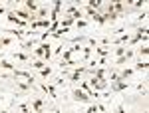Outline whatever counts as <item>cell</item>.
Wrapping results in <instances>:
<instances>
[{
    "label": "cell",
    "instance_id": "cell-10",
    "mask_svg": "<svg viewBox=\"0 0 149 113\" xmlns=\"http://www.w3.org/2000/svg\"><path fill=\"white\" fill-rule=\"evenodd\" d=\"M26 6H28V10H32V14L38 10V4H36V2H32V0H26Z\"/></svg>",
    "mask_w": 149,
    "mask_h": 113
},
{
    "label": "cell",
    "instance_id": "cell-3",
    "mask_svg": "<svg viewBox=\"0 0 149 113\" xmlns=\"http://www.w3.org/2000/svg\"><path fill=\"white\" fill-rule=\"evenodd\" d=\"M74 99H76V101H81V103H88L90 101V95L84 93V91H80V89H76L74 91Z\"/></svg>",
    "mask_w": 149,
    "mask_h": 113
},
{
    "label": "cell",
    "instance_id": "cell-9",
    "mask_svg": "<svg viewBox=\"0 0 149 113\" xmlns=\"http://www.w3.org/2000/svg\"><path fill=\"white\" fill-rule=\"evenodd\" d=\"M42 87H44V91H46V93H50L52 97H56V89H54V85H46V83H44Z\"/></svg>",
    "mask_w": 149,
    "mask_h": 113
},
{
    "label": "cell",
    "instance_id": "cell-2",
    "mask_svg": "<svg viewBox=\"0 0 149 113\" xmlns=\"http://www.w3.org/2000/svg\"><path fill=\"white\" fill-rule=\"evenodd\" d=\"M34 52H36V56H42V58H50V56H52L50 46H48V44H42L38 50H34Z\"/></svg>",
    "mask_w": 149,
    "mask_h": 113
},
{
    "label": "cell",
    "instance_id": "cell-6",
    "mask_svg": "<svg viewBox=\"0 0 149 113\" xmlns=\"http://www.w3.org/2000/svg\"><path fill=\"white\" fill-rule=\"evenodd\" d=\"M32 107H34L36 113H42V109H44V103H42V99H34V101H32Z\"/></svg>",
    "mask_w": 149,
    "mask_h": 113
},
{
    "label": "cell",
    "instance_id": "cell-16",
    "mask_svg": "<svg viewBox=\"0 0 149 113\" xmlns=\"http://www.w3.org/2000/svg\"><path fill=\"white\" fill-rule=\"evenodd\" d=\"M72 22H74V18H72V16H68V18H64V26H70Z\"/></svg>",
    "mask_w": 149,
    "mask_h": 113
},
{
    "label": "cell",
    "instance_id": "cell-11",
    "mask_svg": "<svg viewBox=\"0 0 149 113\" xmlns=\"http://www.w3.org/2000/svg\"><path fill=\"white\" fill-rule=\"evenodd\" d=\"M0 68H6V69H12V68H14V66H12L10 62H6V60H2V58H0Z\"/></svg>",
    "mask_w": 149,
    "mask_h": 113
},
{
    "label": "cell",
    "instance_id": "cell-5",
    "mask_svg": "<svg viewBox=\"0 0 149 113\" xmlns=\"http://www.w3.org/2000/svg\"><path fill=\"white\" fill-rule=\"evenodd\" d=\"M8 20H10L12 24H18V26H24V20H20V18H16V14H14V12H8Z\"/></svg>",
    "mask_w": 149,
    "mask_h": 113
},
{
    "label": "cell",
    "instance_id": "cell-8",
    "mask_svg": "<svg viewBox=\"0 0 149 113\" xmlns=\"http://www.w3.org/2000/svg\"><path fill=\"white\" fill-rule=\"evenodd\" d=\"M48 20H34L32 22V28H48Z\"/></svg>",
    "mask_w": 149,
    "mask_h": 113
},
{
    "label": "cell",
    "instance_id": "cell-14",
    "mask_svg": "<svg viewBox=\"0 0 149 113\" xmlns=\"http://www.w3.org/2000/svg\"><path fill=\"white\" fill-rule=\"evenodd\" d=\"M127 40H129V36H121V38L115 40V44H123V42H127Z\"/></svg>",
    "mask_w": 149,
    "mask_h": 113
},
{
    "label": "cell",
    "instance_id": "cell-12",
    "mask_svg": "<svg viewBox=\"0 0 149 113\" xmlns=\"http://www.w3.org/2000/svg\"><path fill=\"white\" fill-rule=\"evenodd\" d=\"M50 73H52V69H50V68H42V69H40V76H42V78H48Z\"/></svg>",
    "mask_w": 149,
    "mask_h": 113
},
{
    "label": "cell",
    "instance_id": "cell-17",
    "mask_svg": "<svg viewBox=\"0 0 149 113\" xmlns=\"http://www.w3.org/2000/svg\"><path fill=\"white\" fill-rule=\"evenodd\" d=\"M34 68H36V69H42V68H46V66H44L42 62H34Z\"/></svg>",
    "mask_w": 149,
    "mask_h": 113
},
{
    "label": "cell",
    "instance_id": "cell-7",
    "mask_svg": "<svg viewBox=\"0 0 149 113\" xmlns=\"http://www.w3.org/2000/svg\"><path fill=\"white\" fill-rule=\"evenodd\" d=\"M84 71H86V68H78L76 71H74V73H72V76H70V79H72V81H78V79H80V76L84 73Z\"/></svg>",
    "mask_w": 149,
    "mask_h": 113
},
{
    "label": "cell",
    "instance_id": "cell-15",
    "mask_svg": "<svg viewBox=\"0 0 149 113\" xmlns=\"http://www.w3.org/2000/svg\"><path fill=\"white\" fill-rule=\"evenodd\" d=\"M115 54H117L119 58H121V56H125V48H117V50H115Z\"/></svg>",
    "mask_w": 149,
    "mask_h": 113
},
{
    "label": "cell",
    "instance_id": "cell-4",
    "mask_svg": "<svg viewBox=\"0 0 149 113\" xmlns=\"http://www.w3.org/2000/svg\"><path fill=\"white\" fill-rule=\"evenodd\" d=\"M127 87V81H121V79H117L115 83H111V89L113 91H119V89H125Z\"/></svg>",
    "mask_w": 149,
    "mask_h": 113
},
{
    "label": "cell",
    "instance_id": "cell-19",
    "mask_svg": "<svg viewBox=\"0 0 149 113\" xmlns=\"http://www.w3.org/2000/svg\"><path fill=\"white\" fill-rule=\"evenodd\" d=\"M88 113H97V107H95V105H92V107L88 109Z\"/></svg>",
    "mask_w": 149,
    "mask_h": 113
},
{
    "label": "cell",
    "instance_id": "cell-20",
    "mask_svg": "<svg viewBox=\"0 0 149 113\" xmlns=\"http://www.w3.org/2000/svg\"><path fill=\"white\" fill-rule=\"evenodd\" d=\"M2 12H4V6H2V4H0V14H2Z\"/></svg>",
    "mask_w": 149,
    "mask_h": 113
},
{
    "label": "cell",
    "instance_id": "cell-13",
    "mask_svg": "<svg viewBox=\"0 0 149 113\" xmlns=\"http://www.w3.org/2000/svg\"><path fill=\"white\" fill-rule=\"evenodd\" d=\"M135 69H143V71H145V69H147V62H141V64H137V66L133 68V71H135Z\"/></svg>",
    "mask_w": 149,
    "mask_h": 113
},
{
    "label": "cell",
    "instance_id": "cell-18",
    "mask_svg": "<svg viewBox=\"0 0 149 113\" xmlns=\"http://www.w3.org/2000/svg\"><path fill=\"white\" fill-rule=\"evenodd\" d=\"M97 54H100V56H105V54H107V50H105V48H100V50H97Z\"/></svg>",
    "mask_w": 149,
    "mask_h": 113
},
{
    "label": "cell",
    "instance_id": "cell-1",
    "mask_svg": "<svg viewBox=\"0 0 149 113\" xmlns=\"http://www.w3.org/2000/svg\"><path fill=\"white\" fill-rule=\"evenodd\" d=\"M90 85H92L95 91H97V89H107V87H109L107 81H105V79H100V78H93L92 81H90Z\"/></svg>",
    "mask_w": 149,
    "mask_h": 113
}]
</instances>
